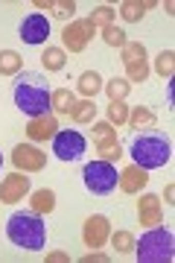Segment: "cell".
Masks as SVG:
<instances>
[{"label":"cell","instance_id":"3957f363","mask_svg":"<svg viewBox=\"0 0 175 263\" xmlns=\"http://www.w3.org/2000/svg\"><path fill=\"white\" fill-rule=\"evenodd\" d=\"M134 254L140 263H169L175 257V237L169 228L155 226L134 243Z\"/></svg>","mask_w":175,"mask_h":263},{"label":"cell","instance_id":"ffe728a7","mask_svg":"<svg viewBox=\"0 0 175 263\" xmlns=\"http://www.w3.org/2000/svg\"><path fill=\"white\" fill-rule=\"evenodd\" d=\"M73 103H76V97L70 88H59V91L50 94V108H53V114H70Z\"/></svg>","mask_w":175,"mask_h":263},{"label":"cell","instance_id":"d6a6232c","mask_svg":"<svg viewBox=\"0 0 175 263\" xmlns=\"http://www.w3.org/2000/svg\"><path fill=\"white\" fill-rule=\"evenodd\" d=\"M96 155H100L102 161H120V158H123V146H120V141H114V143H102V146H96Z\"/></svg>","mask_w":175,"mask_h":263},{"label":"cell","instance_id":"7a4b0ae2","mask_svg":"<svg viewBox=\"0 0 175 263\" xmlns=\"http://www.w3.org/2000/svg\"><path fill=\"white\" fill-rule=\"evenodd\" d=\"M50 85L41 73H27L18 76V82H15V105H18L21 111L27 114V117H38V114H47L50 108Z\"/></svg>","mask_w":175,"mask_h":263},{"label":"cell","instance_id":"ac0fdd59","mask_svg":"<svg viewBox=\"0 0 175 263\" xmlns=\"http://www.w3.org/2000/svg\"><path fill=\"white\" fill-rule=\"evenodd\" d=\"M29 205H32V214H38V216L53 214V208H55V193H53L50 187L32 190V196H29Z\"/></svg>","mask_w":175,"mask_h":263},{"label":"cell","instance_id":"603a6c76","mask_svg":"<svg viewBox=\"0 0 175 263\" xmlns=\"http://www.w3.org/2000/svg\"><path fill=\"white\" fill-rule=\"evenodd\" d=\"M41 62H44V67L50 70V73H59V70H65V50L62 47H47L44 53H41Z\"/></svg>","mask_w":175,"mask_h":263},{"label":"cell","instance_id":"7c38bea8","mask_svg":"<svg viewBox=\"0 0 175 263\" xmlns=\"http://www.w3.org/2000/svg\"><path fill=\"white\" fill-rule=\"evenodd\" d=\"M29 193V179L27 173H9L6 179L0 181V202L3 205H15Z\"/></svg>","mask_w":175,"mask_h":263},{"label":"cell","instance_id":"9c48e42d","mask_svg":"<svg viewBox=\"0 0 175 263\" xmlns=\"http://www.w3.org/2000/svg\"><path fill=\"white\" fill-rule=\"evenodd\" d=\"M108 237H111L108 216L93 214V216H88V219H85V226H82V243L88 246V249H102V246L108 243Z\"/></svg>","mask_w":175,"mask_h":263},{"label":"cell","instance_id":"4fadbf2b","mask_svg":"<svg viewBox=\"0 0 175 263\" xmlns=\"http://www.w3.org/2000/svg\"><path fill=\"white\" fill-rule=\"evenodd\" d=\"M138 219L140 226L146 228H155L164 222V208H161V199L155 196V193H143L138 202Z\"/></svg>","mask_w":175,"mask_h":263},{"label":"cell","instance_id":"d590c367","mask_svg":"<svg viewBox=\"0 0 175 263\" xmlns=\"http://www.w3.org/2000/svg\"><path fill=\"white\" fill-rule=\"evenodd\" d=\"M164 199H166V202H172V199H175V184H166V187H164Z\"/></svg>","mask_w":175,"mask_h":263},{"label":"cell","instance_id":"277c9868","mask_svg":"<svg viewBox=\"0 0 175 263\" xmlns=\"http://www.w3.org/2000/svg\"><path fill=\"white\" fill-rule=\"evenodd\" d=\"M131 158L143 170H158V167H164V164H169L172 149H169V141H166L164 135L146 132V135H140V138L131 141Z\"/></svg>","mask_w":175,"mask_h":263},{"label":"cell","instance_id":"8d00e7d4","mask_svg":"<svg viewBox=\"0 0 175 263\" xmlns=\"http://www.w3.org/2000/svg\"><path fill=\"white\" fill-rule=\"evenodd\" d=\"M0 167H3V155H0Z\"/></svg>","mask_w":175,"mask_h":263},{"label":"cell","instance_id":"f546056e","mask_svg":"<svg viewBox=\"0 0 175 263\" xmlns=\"http://www.w3.org/2000/svg\"><path fill=\"white\" fill-rule=\"evenodd\" d=\"M105 114H108L111 126H123V123L129 120V105H126V103H108Z\"/></svg>","mask_w":175,"mask_h":263},{"label":"cell","instance_id":"484cf974","mask_svg":"<svg viewBox=\"0 0 175 263\" xmlns=\"http://www.w3.org/2000/svg\"><path fill=\"white\" fill-rule=\"evenodd\" d=\"M172 70H175V53H172V50H161L158 59H155V73L164 76V79H169Z\"/></svg>","mask_w":175,"mask_h":263},{"label":"cell","instance_id":"cb8c5ba5","mask_svg":"<svg viewBox=\"0 0 175 263\" xmlns=\"http://www.w3.org/2000/svg\"><path fill=\"white\" fill-rule=\"evenodd\" d=\"M108 240H111V246H114L120 254H131V252H134V243H138L131 231H114Z\"/></svg>","mask_w":175,"mask_h":263},{"label":"cell","instance_id":"8992f818","mask_svg":"<svg viewBox=\"0 0 175 263\" xmlns=\"http://www.w3.org/2000/svg\"><path fill=\"white\" fill-rule=\"evenodd\" d=\"M88 149V141H85L82 132L65 129V132H55L53 138V155L59 161H79Z\"/></svg>","mask_w":175,"mask_h":263},{"label":"cell","instance_id":"8fae6325","mask_svg":"<svg viewBox=\"0 0 175 263\" xmlns=\"http://www.w3.org/2000/svg\"><path fill=\"white\" fill-rule=\"evenodd\" d=\"M55 132H59V117H55L53 111L38 114V117H29V123H27V138H29L32 143L53 141Z\"/></svg>","mask_w":175,"mask_h":263},{"label":"cell","instance_id":"30bf717a","mask_svg":"<svg viewBox=\"0 0 175 263\" xmlns=\"http://www.w3.org/2000/svg\"><path fill=\"white\" fill-rule=\"evenodd\" d=\"M21 41H27V44H44L47 38H50V21H47V15H41V12H32V15H27V18L21 21Z\"/></svg>","mask_w":175,"mask_h":263},{"label":"cell","instance_id":"ba28073f","mask_svg":"<svg viewBox=\"0 0 175 263\" xmlns=\"http://www.w3.org/2000/svg\"><path fill=\"white\" fill-rule=\"evenodd\" d=\"M12 164L18 173H41L47 167V155L32 143H18L12 149Z\"/></svg>","mask_w":175,"mask_h":263},{"label":"cell","instance_id":"4316f807","mask_svg":"<svg viewBox=\"0 0 175 263\" xmlns=\"http://www.w3.org/2000/svg\"><path fill=\"white\" fill-rule=\"evenodd\" d=\"M114 141H117V132H114V126H111L108 120L93 123V143H96V146H102V143H114Z\"/></svg>","mask_w":175,"mask_h":263},{"label":"cell","instance_id":"44dd1931","mask_svg":"<svg viewBox=\"0 0 175 263\" xmlns=\"http://www.w3.org/2000/svg\"><path fill=\"white\" fill-rule=\"evenodd\" d=\"M24 67L18 50H0V76H18Z\"/></svg>","mask_w":175,"mask_h":263},{"label":"cell","instance_id":"d6986e66","mask_svg":"<svg viewBox=\"0 0 175 263\" xmlns=\"http://www.w3.org/2000/svg\"><path fill=\"white\" fill-rule=\"evenodd\" d=\"M70 120L79 123V126L96 123V105H93V100H79V103H73V108H70Z\"/></svg>","mask_w":175,"mask_h":263},{"label":"cell","instance_id":"7402d4cb","mask_svg":"<svg viewBox=\"0 0 175 263\" xmlns=\"http://www.w3.org/2000/svg\"><path fill=\"white\" fill-rule=\"evenodd\" d=\"M102 91L108 94L111 103H123V100L129 97V91H131V82L129 79H117V76H114V79H108V82L102 85Z\"/></svg>","mask_w":175,"mask_h":263},{"label":"cell","instance_id":"d4e9b609","mask_svg":"<svg viewBox=\"0 0 175 263\" xmlns=\"http://www.w3.org/2000/svg\"><path fill=\"white\" fill-rule=\"evenodd\" d=\"M134 62H146V47L140 41H126L123 44V65H134Z\"/></svg>","mask_w":175,"mask_h":263},{"label":"cell","instance_id":"f1b7e54d","mask_svg":"<svg viewBox=\"0 0 175 263\" xmlns=\"http://www.w3.org/2000/svg\"><path fill=\"white\" fill-rule=\"evenodd\" d=\"M114 15H117V12L111 9V6H96V9L91 12V24L96 29H105V27H111V24H114Z\"/></svg>","mask_w":175,"mask_h":263},{"label":"cell","instance_id":"1f68e13d","mask_svg":"<svg viewBox=\"0 0 175 263\" xmlns=\"http://www.w3.org/2000/svg\"><path fill=\"white\" fill-rule=\"evenodd\" d=\"M146 76H149V62L126 65V79H129V82H146Z\"/></svg>","mask_w":175,"mask_h":263},{"label":"cell","instance_id":"6da1fadb","mask_svg":"<svg viewBox=\"0 0 175 263\" xmlns=\"http://www.w3.org/2000/svg\"><path fill=\"white\" fill-rule=\"evenodd\" d=\"M6 237H9L12 246L18 249H27V252H41L47 246V226L44 219L32 211H18V214L9 216L6 222Z\"/></svg>","mask_w":175,"mask_h":263},{"label":"cell","instance_id":"e0dca14e","mask_svg":"<svg viewBox=\"0 0 175 263\" xmlns=\"http://www.w3.org/2000/svg\"><path fill=\"white\" fill-rule=\"evenodd\" d=\"M102 76L96 73V70H85V73H79V79H76V88H79V94L85 97V100H93V97L102 91Z\"/></svg>","mask_w":175,"mask_h":263},{"label":"cell","instance_id":"83f0119b","mask_svg":"<svg viewBox=\"0 0 175 263\" xmlns=\"http://www.w3.org/2000/svg\"><path fill=\"white\" fill-rule=\"evenodd\" d=\"M47 12L55 15V18L67 21L70 15H76V3L73 0H50V3H47Z\"/></svg>","mask_w":175,"mask_h":263},{"label":"cell","instance_id":"4dcf8cb0","mask_svg":"<svg viewBox=\"0 0 175 263\" xmlns=\"http://www.w3.org/2000/svg\"><path fill=\"white\" fill-rule=\"evenodd\" d=\"M102 41H105L108 47H120L123 50V44H126V32H123L120 27H114V24H111V27L102 29Z\"/></svg>","mask_w":175,"mask_h":263},{"label":"cell","instance_id":"9a60e30c","mask_svg":"<svg viewBox=\"0 0 175 263\" xmlns=\"http://www.w3.org/2000/svg\"><path fill=\"white\" fill-rule=\"evenodd\" d=\"M158 3L155 0H143V3H138V0H123L120 3V18L123 21H129V24H138L146 12H152Z\"/></svg>","mask_w":175,"mask_h":263},{"label":"cell","instance_id":"5b68a950","mask_svg":"<svg viewBox=\"0 0 175 263\" xmlns=\"http://www.w3.org/2000/svg\"><path fill=\"white\" fill-rule=\"evenodd\" d=\"M82 179H85V187L96 193V196H108L117 190V167L111 164V161H91V164H85L82 170Z\"/></svg>","mask_w":175,"mask_h":263},{"label":"cell","instance_id":"2e32d148","mask_svg":"<svg viewBox=\"0 0 175 263\" xmlns=\"http://www.w3.org/2000/svg\"><path fill=\"white\" fill-rule=\"evenodd\" d=\"M131 129L138 132H146V129H155L158 123V114L149 108V105H138V108H129V120H126Z\"/></svg>","mask_w":175,"mask_h":263},{"label":"cell","instance_id":"e575fe53","mask_svg":"<svg viewBox=\"0 0 175 263\" xmlns=\"http://www.w3.org/2000/svg\"><path fill=\"white\" fill-rule=\"evenodd\" d=\"M67 260H70V257H67L65 252H50L47 254V263H67Z\"/></svg>","mask_w":175,"mask_h":263},{"label":"cell","instance_id":"52a82bcc","mask_svg":"<svg viewBox=\"0 0 175 263\" xmlns=\"http://www.w3.org/2000/svg\"><path fill=\"white\" fill-rule=\"evenodd\" d=\"M93 32H96V27H93L88 18L70 21V24L62 29V41H65V47H62V50H70V53H82V50L91 44Z\"/></svg>","mask_w":175,"mask_h":263},{"label":"cell","instance_id":"836d02e7","mask_svg":"<svg viewBox=\"0 0 175 263\" xmlns=\"http://www.w3.org/2000/svg\"><path fill=\"white\" fill-rule=\"evenodd\" d=\"M93 260H96V263H108V254H105V252H88L82 257V263H93Z\"/></svg>","mask_w":175,"mask_h":263},{"label":"cell","instance_id":"5bb4252c","mask_svg":"<svg viewBox=\"0 0 175 263\" xmlns=\"http://www.w3.org/2000/svg\"><path fill=\"white\" fill-rule=\"evenodd\" d=\"M146 184H149V170L138 167V164H129V167L120 173V179H117V187H120L123 193H129V196L140 193Z\"/></svg>","mask_w":175,"mask_h":263}]
</instances>
